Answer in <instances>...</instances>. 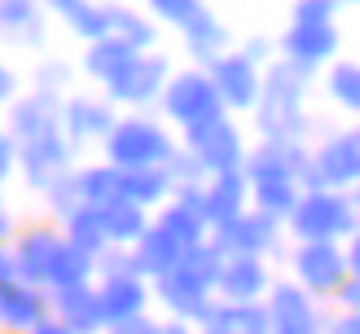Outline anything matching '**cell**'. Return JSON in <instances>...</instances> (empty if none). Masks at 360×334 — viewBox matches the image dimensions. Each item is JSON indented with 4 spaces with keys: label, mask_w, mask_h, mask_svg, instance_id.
Listing matches in <instances>:
<instances>
[{
    "label": "cell",
    "mask_w": 360,
    "mask_h": 334,
    "mask_svg": "<svg viewBox=\"0 0 360 334\" xmlns=\"http://www.w3.org/2000/svg\"><path fill=\"white\" fill-rule=\"evenodd\" d=\"M308 79V70L303 66H290V62H273L259 75V101H255V110H259V132L268 136V141H295V136H303V84Z\"/></svg>",
    "instance_id": "1"
},
{
    "label": "cell",
    "mask_w": 360,
    "mask_h": 334,
    "mask_svg": "<svg viewBox=\"0 0 360 334\" xmlns=\"http://www.w3.org/2000/svg\"><path fill=\"white\" fill-rule=\"evenodd\" d=\"M176 154V141L167 128L150 115H128L115 119V128L105 132V163L119 172H141V167H163Z\"/></svg>",
    "instance_id": "2"
},
{
    "label": "cell",
    "mask_w": 360,
    "mask_h": 334,
    "mask_svg": "<svg viewBox=\"0 0 360 334\" xmlns=\"http://www.w3.org/2000/svg\"><path fill=\"white\" fill-rule=\"evenodd\" d=\"M290 233L299 242H334L356 233V193H334V189H308L290 207Z\"/></svg>",
    "instance_id": "3"
},
{
    "label": "cell",
    "mask_w": 360,
    "mask_h": 334,
    "mask_svg": "<svg viewBox=\"0 0 360 334\" xmlns=\"http://www.w3.org/2000/svg\"><path fill=\"white\" fill-rule=\"evenodd\" d=\"M158 97H163V115L172 123H180L185 132L224 119V105H220V97H215L207 70H180V75H172L163 84V93H158Z\"/></svg>",
    "instance_id": "4"
},
{
    "label": "cell",
    "mask_w": 360,
    "mask_h": 334,
    "mask_svg": "<svg viewBox=\"0 0 360 334\" xmlns=\"http://www.w3.org/2000/svg\"><path fill=\"white\" fill-rule=\"evenodd\" d=\"M185 154L207 176H224V172H242L246 141L238 132V123L215 119V123H202V128H189L185 132Z\"/></svg>",
    "instance_id": "5"
},
{
    "label": "cell",
    "mask_w": 360,
    "mask_h": 334,
    "mask_svg": "<svg viewBox=\"0 0 360 334\" xmlns=\"http://www.w3.org/2000/svg\"><path fill=\"white\" fill-rule=\"evenodd\" d=\"M290 269H295V286L303 295H334L338 281L352 277L347 264H343V251L334 242H299V251L290 255Z\"/></svg>",
    "instance_id": "6"
},
{
    "label": "cell",
    "mask_w": 360,
    "mask_h": 334,
    "mask_svg": "<svg viewBox=\"0 0 360 334\" xmlns=\"http://www.w3.org/2000/svg\"><path fill=\"white\" fill-rule=\"evenodd\" d=\"M167 79H172V66H167L163 53H136V58L105 84V93H110V101H123V105H150V101H158Z\"/></svg>",
    "instance_id": "7"
},
{
    "label": "cell",
    "mask_w": 360,
    "mask_h": 334,
    "mask_svg": "<svg viewBox=\"0 0 360 334\" xmlns=\"http://www.w3.org/2000/svg\"><path fill=\"white\" fill-rule=\"evenodd\" d=\"M211 246H215L224 259H233V255L264 259V255L277 246V220L259 216V211H242V216L229 220L224 229H211Z\"/></svg>",
    "instance_id": "8"
},
{
    "label": "cell",
    "mask_w": 360,
    "mask_h": 334,
    "mask_svg": "<svg viewBox=\"0 0 360 334\" xmlns=\"http://www.w3.org/2000/svg\"><path fill=\"white\" fill-rule=\"evenodd\" d=\"M264 312H268V334H321L326 330L316 304L295 286V281H281V286L268 290Z\"/></svg>",
    "instance_id": "9"
},
{
    "label": "cell",
    "mask_w": 360,
    "mask_h": 334,
    "mask_svg": "<svg viewBox=\"0 0 360 334\" xmlns=\"http://www.w3.org/2000/svg\"><path fill=\"white\" fill-rule=\"evenodd\" d=\"M312 176H316L321 189H334V193H347L356 185V176H360V141H356L352 128L326 136V146L312 154Z\"/></svg>",
    "instance_id": "10"
},
{
    "label": "cell",
    "mask_w": 360,
    "mask_h": 334,
    "mask_svg": "<svg viewBox=\"0 0 360 334\" xmlns=\"http://www.w3.org/2000/svg\"><path fill=\"white\" fill-rule=\"evenodd\" d=\"M207 79L215 88L224 110H250L259 101V66H250L242 53H224L207 66Z\"/></svg>",
    "instance_id": "11"
},
{
    "label": "cell",
    "mask_w": 360,
    "mask_h": 334,
    "mask_svg": "<svg viewBox=\"0 0 360 334\" xmlns=\"http://www.w3.org/2000/svg\"><path fill=\"white\" fill-rule=\"evenodd\" d=\"M211 290H220V304H264V295L273 290V277H268L264 259L233 255V259L220 264Z\"/></svg>",
    "instance_id": "12"
},
{
    "label": "cell",
    "mask_w": 360,
    "mask_h": 334,
    "mask_svg": "<svg viewBox=\"0 0 360 334\" xmlns=\"http://www.w3.org/2000/svg\"><path fill=\"white\" fill-rule=\"evenodd\" d=\"M66 167H70V141L62 132L40 136L31 146H18V172H22V181L31 189H49Z\"/></svg>",
    "instance_id": "13"
},
{
    "label": "cell",
    "mask_w": 360,
    "mask_h": 334,
    "mask_svg": "<svg viewBox=\"0 0 360 334\" xmlns=\"http://www.w3.org/2000/svg\"><path fill=\"white\" fill-rule=\"evenodd\" d=\"M58 93H31V97H18L9 105V141L18 146H31L40 136H53L58 132Z\"/></svg>",
    "instance_id": "14"
},
{
    "label": "cell",
    "mask_w": 360,
    "mask_h": 334,
    "mask_svg": "<svg viewBox=\"0 0 360 334\" xmlns=\"http://www.w3.org/2000/svg\"><path fill=\"white\" fill-rule=\"evenodd\" d=\"M154 290H158V304H163L172 312V321H185V326H202L207 321V312H211V290L207 286H198V281H189L180 269L163 273L154 281Z\"/></svg>",
    "instance_id": "15"
},
{
    "label": "cell",
    "mask_w": 360,
    "mask_h": 334,
    "mask_svg": "<svg viewBox=\"0 0 360 334\" xmlns=\"http://www.w3.org/2000/svg\"><path fill=\"white\" fill-rule=\"evenodd\" d=\"M58 246H62V233H53V229H44V224L18 233V242L9 246L18 281H22V286H44L49 264H53V255H58Z\"/></svg>",
    "instance_id": "16"
},
{
    "label": "cell",
    "mask_w": 360,
    "mask_h": 334,
    "mask_svg": "<svg viewBox=\"0 0 360 334\" xmlns=\"http://www.w3.org/2000/svg\"><path fill=\"white\" fill-rule=\"evenodd\" d=\"M53 304V321L70 334H101L105 330V316H101V304H97V286H70V290H53L49 295Z\"/></svg>",
    "instance_id": "17"
},
{
    "label": "cell",
    "mask_w": 360,
    "mask_h": 334,
    "mask_svg": "<svg viewBox=\"0 0 360 334\" xmlns=\"http://www.w3.org/2000/svg\"><path fill=\"white\" fill-rule=\"evenodd\" d=\"M158 229H163L167 238H176L180 246H198L211 238V229L202 220V185L193 189H176V198L163 207V216H158Z\"/></svg>",
    "instance_id": "18"
},
{
    "label": "cell",
    "mask_w": 360,
    "mask_h": 334,
    "mask_svg": "<svg viewBox=\"0 0 360 334\" xmlns=\"http://www.w3.org/2000/svg\"><path fill=\"white\" fill-rule=\"evenodd\" d=\"M250 203V185L242 172H224V176H211L202 185V220L207 229H224L229 220H238Z\"/></svg>",
    "instance_id": "19"
},
{
    "label": "cell",
    "mask_w": 360,
    "mask_h": 334,
    "mask_svg": "<svg viewBox=\"0 0 360 334\" xmlns=\"http://www.w3.org/2000/svg\"><path fill=\"white\" fill-rule=\"evenodd\" d=\"M58 128H66L70 141H93V136L105 141V132L115 128V110H110V101L79 93L58 110Z\"/></svg>",
    "instance_id": "20"
},
{
    "label": "cell",
    "mask_w": 360,
    "mask_h": 334,
    "mask_svg": "<svg viewBox=\"0 0 360 334\" xmlns=\"http://www.w3.org/2000/svg\"><path fill=\"white\" fill-rule=\"evenodd\" d=\"M146 281L141 277H105L97 286V304L105 326H119V321H132V316H146Z\"/></svg>",
    "instance_id": "21"
},
{
    "label": "cell",
    "mask_w": 360,
    "mask_h": 334,
    "mask_svg": "<svg viewBox=\"0 0 360 334\" xmlns=\"http://www.w3.org/2000/svg\"><path fill=\"white\" fill-rule=\"evenodd\" d=\"M180 246L176 238H167L158 224H150L146 233H141L136 242H132V264H136V277H163V273H172L176 264H180Z\"/></svg>",
    "instance_id": "22"
},
{
    "label": "cell",
    "mask_w": 360,
    "mask_h": 334,
    "mask_svg": "<svg viewBox=\"0 0 360 334\" xmlns=\"http://www.w3.org/2000/svg\"><path fill=\"white\" fill-rule=\"evenodd\" d=\"M44 316H49V295L40 286L13 281L9 290H0V326L5 330H35Z\"/></svg>",
    "instance_id": "23"
},
{
    "label": "cell",
    "mask_w": 360,
    "mask_h": 334,
    "mask_svg": "<svg viewBox=\"0 0 360 334\" xmlns=\"http://www.w3.org/2000/svg\"><path fill=\"white\" fill-rule=\"evenodd\" d=\"M281 49H285V62H290V66L312 70L316 62L334 58L338 31H334V23L330 27H290V31H285V40H281Z\"/></svg>",
    "instance_id": "24"
},
{
    "label": "cell",
    "mask_w": 360,
    "mask_h": 334,
    "mask_svg": "<svg viewBox=\"0 0 360 334\" xmlns=\"http://www.w3.org/2000/svg\"><path fill=\"white\" fill-rule=\"evenodd\" d=\"M97 216H101V233H105V246H119V251H128V246L150 229L146 220V211L132 207V203H110V207H97Z\"/></svg>",
    "instance_id": "25"
},
{
    "label": "cell",
    "mask_w": 360,
    "mask_h": 334,
    "mask_svg": "<svg viewBox=\"0 0 360 334\" xmlns=\"http://www.w3.org/2000/svg\"><path fill=\"white\" fill-rule=\"evenodd\" d=\"M185 40H189V53H193L198 62H207V66L229 53V31H224V23H220L211 9H202V13H198L193 23L185 27Z\"/></svg>",
    "instance_id": "26"
},
{
    "label": "cell",
    "mask_w": 360,
    "mask_h": 334,
    "mask_svg": "<svg viewBox=\"0 0 360 334\" xmlns=\"http://www.w3.org/2000/svg\"><path fill=\"white\" fill-rule=\"evenodd\" d=\"M132 58H136V53L123 44V40L105 35V40H93V44H88V53H84V75H88V79H97V84H110Z\"/></svg>",
    "instance_id": "27"
},
{
    "label": "cell",
    "mask_w": 360,
    "mask_h": 334,
    "mask_svg": "<svg viewBox=\"0 0 360 334\" xmlns=\"http://www.w3.org/2000/svg\"><path fill=\"white\" fill-rule=\"evenodd\" d=\"M75 185H79L84 207H110V203L123 198V172L110 167V163H97V167L75 172Z\"/></svg>",
    "instance_id": "28"
},
{
    "label": "cell",
    "mask_w": 360,
    "mask_h": 334,
    "mask_svg": "<svg viewBox=\"0 0 360 334\" xmlns=\"http://www.w3.org/2000/svg\"><path fill=\"white\" fill-rule=\"evenodd\" d=\"M224 334H268V312L264 304H211L207 321Z\"/></svg>",
    "instance_id": "29"
},
{
    "label": "cell",
    "mask_w": 360,
    "mask_h": 334,
    "mask_svg": "<svg viewBox=\"0 0 360 334\" xmlns=\"http://www.w3.org/2000/svg\"><path fill=\"white\" fill-rule=\"evenodd\" d=\"M105 18H110V35H115V40H123L132 53H150V44H154V18L150 13L105 5Z\"/></svg>",
    "instance_id": "30"
},
{
    "label": "cell",
    "mask_w": 360,
    "mask_h": 334,
    "mask_svg": "<svg viewBox=\"0 0 360 334\" xmlns=\"http://www.w3.org/2000/svg\"><path fill=\"white\" fill-rule=\"evenodd\" d=\"M172 193V181H167V172L163 167H141V172H123V203H132V207H154V203H163Z\"/></svg>",
    "instance_id": "31"
},
{
    "label": "cell",
    "mask_w": 360,
    "mask_h": 334,
    "mask_svg": "<svg viewBox=\"0 0 360 334\" xmlns=\"http://www.w3.org/2000/svg\"><path fill=\"white\" fill-rule=\"evenodd\" d=\"M62 13V23L75 31V35H84L88 44L93 40H105L110 35V18H105V5H84V0H58L53 5Z\"/></svg>",
    "instance_id": "32"
},
{
    "label": "cell",
    "mask_w": 360,
    "mask_h": 334,
    "mask_svg": "<svg viewBox=\"0 0 360 334\" xmlns=\"http://www.w3.org/2000/svg\"><path fill=\"white\" fill-rule=\"evenodd\" d=\"M66 246H75V251H84L88 259H97L105 251V233H101V216L97 207H79L75 216H66Z\"/></svg>",
    "instance_id": "33"
},
{
    "label": "cell",
    "mask_w": 360,
    "mask_h": 334,
    "mask_svg": "<svg viewBox=\"0 0 360 334\" xmlns=\"http://www.w3.org/2000/svg\"><path fill=\"white\" fill-rule=\"evenodd\" d=\"M93 277V259H88L84 251H75V246H58V255H53L49 264V277H44V286L53 290H70V286H84V281Z\"/></svg>",
    "instance_id": "34"
},
{
    "label": "cell",
    "mask_w": 360,
    "mask_h": 334,
    "mask_svg": "<svg viewBox=\"0 0 360 334\" xmlns=\"http://www.w3.org/2000/svg\"><path fill=\"white\" fill-rule=\"evenodd\" d=\"M0 31L18 35V40H40L44 31V13L31 0H0Z\"/></svg>",
    "instance_id": "35"
},
{
    "label": "cell",
    "mask_w": 360,
    "mask_h": 334,
    "mask_svg": "<svg viewBox=\"0 0 360 334\" xmlns=\"http://www.w3.org/2000/svg\"><path fill=\"white\" fill-rule=\"evenodd\" d=\"M220 264H224V255L215 251L211 238H207V242H198V246H185L176 269L185 273L189 281H198V286H207V290H211V286H215V273H220Z\"/></svg>",
    "instance_id": "36"
},
{
    "label": "cell",
    "mask_w": 360,
    "mask_h": 334,
    "mask_svg": "<svg viewBox=\"0 0 360 334\" xmlns=\"http://www.w3.org/2000/svg\"><path fill=\"white\" fill-rule=\"evenodd\" d=\"M250 203H255L259 216H268V220H285V216H290V207L299 203V185H290V181L250 185Z\"/></svg>",
    "instance_id": "37"
},
{
    "label": "cell",
    "mask_w": 360,
    "mask_h": 334,
    "mask_svg": "<svg viewBox=\"0 0 360 334\" xmlns=\"http://www.w3.org/2000/svg\"><path fill=\"white\" fill-rule=\"evenodd\" d=\"M326 93H330L338 105L356 110V105H360V70H356V62H334V66H330V75H326Z\"/></svg>",
    "instance_id": "38"
},
{
    "label": "cell",
    "mask_w": 360,
    "mask_h": 334,
    "mask_svg": "<svg viewBox=\"0 0 360 334\" xmlns=\"http://www.w3.org/2000/svg\"><path fill=\"white\" fill-rule=\"evenodd\" d=\"M44 198H49V207H53V216H75V211L84 207V198H79V185H75V172H62L58 181H53L49 189H44Z\"/></svg>",
    "instance_id": "39"
},
{
    "label": "cell",
    "mask_w": 360,
    "mask_h": 334,
    "mask_svg": "<svg viewBox=\"0 0 360 334\" xmlns=\"http://www.w3.org/2000/svg\"><path fill=\"white\" fill-rule=\"evenodd\" d=\"M207 5H193V0H154L150 5V18H163V23H176V27H189Z\"/></svg>",
    "instance_id": "40"
},
{
    "label": "cell",
    "mask_w": 360,
    "mask_h": 334,
    "mask_svg": "<svg viewBox=\"0 0 360 334\" xmlns=\"http://www.w3.org/2000/svg\"><path fill=\"white\" fill-rule=\"evenodd\" d=\"M290 13H295V27H330L334 23L330 0H303V5H295Z\"/></svg>",
    "instance_id": "41"
},
{
    "label": "cell",
    "mask_w": 360,
    "mask_h": 334,
    "mask_svg": "<svg viewBox=\"0 0 360 334\" xmlns=\"http://www.w3.org/2000/svg\"><path fill=\"white\" fill-rule=\"evenodd\" d=\"M105 334H163V326H158V321H150V316H132V321L105 326Z\"/></svg>",
    "instance_id": "42"
},
{
    "label": "cell",
    "mask_w": 360,
    "mask_h": 334,
    "mask_svg": "<svg viewBox=\"0 0 360 334\" xmlns=\"http://www.w3.org/2000/svg\"><path fill=\"white\" fill-rule=\"evenodd\" d=\"M330 299H334V304L343 308V312H356V299H360V286H356V273H352V277H343V281H338V290H334Z\"/></svg>",
    "instance_id": "43"
},
{
    "label": "cell",
    "mask_w": 360,
    "mask_h": 334,
    "mask_svg": "<svg viewBox=\"0 0 360 334\" xmlns=\"http://www.w3.org/2000/svg\"><path fill=\"white\" fill-rule=\"evenodd\" d=\"M13 167H18V146L5 136V128H0V185L13 176Z\"/></svg>",
    "instance_id": "44"
},
{
    "label": "cell",
    "mask_w": 360,
    "mask_h": 334,
    "mask_svg": "<svg viewBox=\"0 0 360 334\" xmlns=\"http://www.w3.org/2000/svg\"><path fill=\"white\" fill-rule=\"evenodd\" d=\"M62 84H66V66H62V62L40 66V88H35V93H58Z\"/></svg>",
    "instance_id": "45"
},
{
    "label": "cell",
    "mask_w": 360,
    "mask_h": 334,
    "mask_svg": "<svg viewBox=\"0 0 360 334\" xmlns=\"http://www.w3.org/2000/svg\"><path fill=\"white\" fill-rule=\"evenodd\" d=\"M321 334H360V321H356V312H338L334 321H326V330Z\"/></svg>",
    "instance_id": "46"
},
{
    "label": "cell",
    "mask_w": 360,
    "mask_h": 334,
    "mask_svg": "<svg viewBox=\"0 0 360 334\" xmlns=\"http://www.w3.org/2000/svg\"><path fill=\"white\" fill-rule=\"evenodd\" d=\"M18 281V269H13V255H9V246H0V290H9Z\"/></svg>",
    "instance_id": "47"
},
{
    "label": "cell",
    "mask_w": 360,
    "mask_h": 334,
    "mask_svg": "<svg viewBox=\"0 0 360 334\" xmlns=\"http://www.w3.org/2000/svg\"><path fill=\"white\" fill-rule=\"evenodd\" d=\"M242 58H246L250 66H259V58H268V40H259V35H255V40H246V53H242Z\"/></svg>",
    "instance_id": "48"
},
{
    "label": "cell",
    "mask_w": 360,
    "mask_h": 334,
    "mask_svg": "<svg viewBox=\"0 0 360 334\" xmlns=\"http://www.w3.org/2000/svg\"><path fill=\"white\" fill-rule=\"evenodd\" d=\"M13 88H18L13 70H9V66H0V101H13Z\"/></svg>",
    "instance_id": "49"
},
{
    "label": "cell",
    "mask_w": 360,
    "mask_h": 334,
    "mask_svg": "<svg viewBox=\"0 0 360 334\" xmlns=\"http://www.w3.org/2000/svg\"><path fill=\"white\" fill-rule=\"evenodd\" d=\"M27 334H70V330H62L58 321H53V316H44V321L35 326V330H27Z\"/></svg>",
    "instance_id": "50"
},
{
    "label": "cell",
    "mask_w": 360,
    "mask_h": 334,
    "mask_svg": "<svg viewBox=\"0 0 360 334\" xmlns=\"http://www.w3.org/2000/svg\"><path fill=\"white\" fill-rule=\"evenodd\" d=\"M163 334H198V330H193V326H185V321H167V326H163Z\"/></svg>",
    "instance_id": "51"
},
{
    "label": "cell",
    "mask_w": 360,
    "mask_h": 334,
    "mask_svg": "<svg viewBox=\"0 0 360 334\" xmlns=\"http://www.w3.org/2000/svg\"><path fill=\"white\" fill-rule=\"evenodd\" d=\"M9 229H13V220H9V211H5V203H0V242L9 238Z\"/></svg>",
    "instance_id": "52"
}]
</instances>
